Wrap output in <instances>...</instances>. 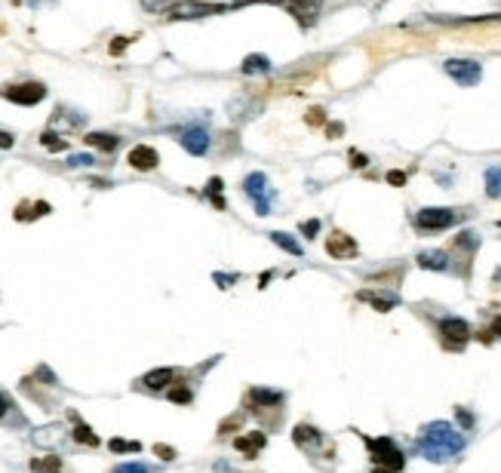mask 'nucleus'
<instances>
[{
    "label": "nucleus",
    "mask_w": 501,
    "mask_h": 473,
    "mask_svg": "<svg viewBox=\"0 0 501 473\" xmlns=\"http://www.w3.org/2000/svg\"><path fill=\"white\" fill-rule=\"evenodd\" d=\"M440 338H443V347L461 350L470 341V326L461 317H446L440 320Z\"/></svg>",
    "instance_id": "nucleus-7"
},
{
    "label": "nucleus",
    "mask_w": 501,
    "mask_h": 473,
    "mask_svg": "<svg viewBox=\"0 0 501 473\" xmlns=\"http://www.w3.org/2000/svg\"><path fill=\"white\" fill-rule=\"evenodd\" d=\"M65 436H68V430H65V424H44V427H37L31 433V442L34 446H40V449H59L62 442H65Z\"/></svg>",
    "instance_id": "nucleus-13"
},
{
    "label": "nucleus",
    "mask_w": 501,
    "mask_h": 473,
    "mask_svg": "<svg viewBox=\"0 0 501 473\" xmlns=\"http://www.w3.org/2000/svg\"><path fill=\"white\" fill-rule=\"evenodd\" d=\"M12 409V399H10V393H3L0 390V418H6V412Z\"/></svg>",
    "instance_id": "nucleus-43"
},
{
    "label": "nucleus",
    "mask_w": 501,
    "mask_h": 473,
    "mask_svg": "<svg viewBox=\"0 0 501 473\" xmlns=\"http://www.w3.org/2000/svg\"><path fill=\"white\" fill-rule=\"evenodd\" d=\"M92 163H96V157H92V154H74V157H68V166H74V169L92 166Z\"/></svg>",
    "instance_id": "nucleus-33"
},
{
    "label": "nucleus",
    "mask_w": 501,
    "mask_h": 473,
    "mask_svg": "<svg viewBox=\"0 0 501 473\" xmlns=\"http://www.w3.org/2000/svg\"><path fill=\"white\" fill-rule=\"evenodd\" d=\"M443 68H446V74L452 77L458 86H477L483 80V68H479L474 59H449Z\"/></svg>",
    "instance_id": "nucleus-8"
},
{
    "label": "nucleus",
    "mask_w": 501,
    "mask_h": 473,
    "mask_svg": "<svg viewBox=\"0 0 501 473\" xmlns=\"http://www.w3.org/2000/svg\"><path fill=\"white\" fill-rule=\"evenodd\" d=\"M212 280L219 283V289H231V286L240 280V274H212Z\"/></svg>",
    "instance_id": "nucleus-34"
},
{
    "label": "nucleus",
    "mask_w": 501,
    "mask_h": 473,
    "mask_svg": "<svg viewBox=\"0 0 501 473\" xmlns=\"http://www.w3.org/2000/svg\"><path fill=\"white\" fill-rule=\"evenodd\" d=\"M243 194L255 203V212L259 215H271V197H274V191L268 188V175H264V172H249V175L243 178Z\"/></svg>",
    "instance_id": "nucleus-4"
},
{
    "label": "nucleus",
    "mask_w": 501,
    "mask_h": 473,
    "mask_svg": "<svg viewBox=\"0 0 501 473\" xmlns=\"http://www.w3.org/2000/svg\"><path fill=\"white\" fill-rule=\"evenodd\" d=\"M286 399L283 390H268V387H253V390L246 393V406L253 409V412H264V409H280Z\"/></svg>",
    "instance_id": "nucleus-10"
},
{
    "label": "nucleus",
    "mask_w": 501,
    "mask_h": 473,
    "mask_svg": "<svg viewBox=\"0 0 501 473\" xmlns=\"http://www.w3.org/2000/svg\"><path fill=\"white\" fill-rule=\"evenodd\" d=\"M114 473H148V467L145 464H139V461H130V464H117Z\"/></svg>",
    "instance_id": "nucleus-36"
},
{
    "label": "nucleus",
    "mask_w": 501,
    "mask_h": 473,
    "mask_svg": "<svg viewBox=\"0 0 501 473\" xmlns=\"http://www.w3.org/2000/svg\"><path fill=\"white\" fill-rule=\"evenodd\" d=\"M341 132H345V123H329V126H326V135H329V139H339Z\"/></svg>",
    "instance_id": "nucleus-45"
},
{
    "label": "nucleus",
    "mask_w": 501,
    "mask_h": 473,
    "mask_svg": "<svg viewBox=\"0 0 501 473\" xmlns=\"http://www.w3.org/2000/svg\"><path fill=\"white\" fill-rule=\"evenodd\" d=\"M74 421H77V424H74V433H71V436H74V442H80V446H99V436L92 433V427L83 424L77 415H74Z\"/></svg>",
    "instance_id": "nucleus-26"
},
{
    "label": "nucleus",
    "mask_w": 501,
    "mask_h": 473,
    "mask_svg": "<svg viewBox=\"0 0 501 473\" xmlns=\"http://www.w3.org/2000/svg\"><path fill=\"white\" fill-rule=\"evenodd\" d=\"M154 455L160 458V461H176V449L173 446H163V442H157V446H154Z\"/></svg>",
    "instance_id": "nucleus-35"
},
{
    "label": "nucleus",
    "mask_w": 501,
    "mask_h": 473,
    "mask_svg": "<svg viewBox=\"0 0 501 473\" xmlns=\"http://www.w3.org/2000/svg\"><path fill=\"white\" fill-rule=\"evenodd\" d=\"M286 10H289V16H296V22L302 28H311L314 22L320 16V6H323V0H286Z\"/></svg>",
    "instance_id": "nucleus-11"
},
{
    "label": "nucleus",
    "mask_w": 501,
    "mask_h": 473,
    "mask_svg": "<svg viewBox=\"0 0 501 473\" xmlns=\"http://www.w3.org/2000/svg\"><path fill=\"white\" fill-rule=\"evenodd\" d=\"M415 227L418 231H446L458 221V212L455 209H443V206H427V209H418L415 212Z\"/></svg>",
    "instance_id": "nucleus-5"
},
{
    "label": "nucleus",
    "mask_w": 501,
    "mask_h": 473,
    "mask_svg": "<svg viewBox=\"0 0 501 473\" xmlns=\"http://www.w3.org/2000/svg\"><path fill=\"white\" fill-rule=\"evenodd\" d=\"M240 421H243V415H231L228 421H221V427H219V433L221 436H228V430H234V427H240Z\"/></svg>",
    "instance_id": "nucleus-39"
},
{
    "label": "nucleus",
    "mask_w": 501,
    "mask_h": 473,
    "mask_svg": "<svg viewBox=\"0 0 501 473\" xmlns=\"http://www.w3.org/2000/svg\"><path fill=\"white\" fill-rule=\"evenodd\" d=\"M206 197L216 203V209H225V197H221V178L212 175L210 182H206Z\"/></svg>",
    "instance_id": "nucleus-28"
},
{
    "label": "nucleus",
    "mask_w": 501,
    "mask_h": 473,
    "mask_svg": "<svg viewBox=\"0 0 501 473\" xmlns=\"http://www.w3.org/2000/svg\"><path fill=\"white\" fill-rule=\"evenodd\" d=\"M178 0H142V6H145L148 12H163V10H173Z\"/></svg>",
    "instance_id": "nucleus-32"
},
{
    "label": "nucleus",
    "mask_w": 501,
    "mask_h": 473,
    "mask_svg": "<svg viewBox=\"0 0 501 473\" xmlns=\"http://www.w3.org/2000/svg\"><path fill=\"white\" fill-rule=\"evenodd\" d=\"M240 71H243L246 77H253V74H268V71H271V59H268V55H262V53H253V55H246V59H243Z\"/></svg>",
    "instance_id": "nucleus-23"
},
{
    "label": "nucleus",
    "mask_w": 501,
    "mask_h": 473,
    "mask_svg": "<svg viewBox=\"0 0 501 473\" xmlns=\"http://www.w3.org/2000/svg\"><path fill=\"white\" fill-rule=\"evenodd\" d=\"M16 3H22V0H16Z\"/></svg>",
    "instance_id": "nucleus-50"
},
{
    "label": "nucleus",
    "mask_w": 501,
    "mask_h": 473,
    "mask_svg": "<svg viewBox=\"0 0 501 473\" xmlns=\"http://www.w3.org/2000/svg\"><path fill=\"white\" fill-rule=\"evenodd\" d=\"M53 212V206L46 203V200H37V203H19V209H16V218L19 221H31V218H44V215Z\"/></svg>",
    "instance_id": "nucleus-22"
},
{
    "label": "nucleus",
    "mask_w": 501,
    "mask_h": 473,
    "mask_svg": "<svg viewBox=\"0 0 501 473\" xmlns=\"http://www.w3.org/2000/svg\"><path fill=\"white\" fill-rule=\"evenodd\" d=\"M108 449L117 452V455H126V452H142V442H135V440H111Z\"/></svg>",
    "instance_id": "nucleus-31"
},
{
    "label": "nucleus",
    "mask_w": 501,
    "mask_h": 473,
    "mask_svg": "<svg viewBox=\"0 0 501 473\" xmlns=\"http://www.w3.org/2000/svg\"><path fill=\"white\" fill-rule=\"evenodd\" d=\"M83 123H87V114L71 111V108H56L53 120H49V126H53V129H77Z\"/></svg>",
    "instance_id": "nucleus-17"
},
{
    "label": "nucleus",
    "mask_w": 501,
    "mask_h": 473,
    "mask_svg": "<svg viewBox=\"0 0 501 473\" xmlns=\"http://www.w3.org/2000/svg\"><path fill=\"white\" fill-rule=\"evenodd\" d=\"M366 163H369L366 154H360V150H350V166H354V169H363Z\"/></svg>",
    "instance_id": "nucleus-41"
},
{
    "label": "nucleus",
    "mask_w": 501,
    "mask_h": 473,
    "mask_svg": "<svg viewBox=\"0 0 501 473\" xmlns=\"http://www.w3.org/2000/svg\"><path fill=\"white\" fill-rule=\"evenodd\" d=\"M173 378H176V369H151L139 384L145 387V390H151V393H160V390H167V387L173 384Z\"/></svg>",
    "instance_id": "nucleus-18"
},
{
    "label": "nucleus",
    "mask_w": 501,
    "mask_h": 473,
    "mask_svg": "<svg viewBox=\"0 0 501 473\" xmlns=\"http://www.w3.org/2000/svg\"><path fill=\"white\" fill-rule=\"evenodd\" d=\"M271 277H274V270H268V274H262V277H259V289H264V286L271 283Z\"/></svg>",
    "instance_id": "nucleus-49"
},
{
    "label": "nucleus",
    "mask_w": 501,
    "mask_h": 473,
    "mask_svg": "<svg viewBox=\"0 0 501 473\" xmlns=\"http://www.w3.org/2000/svg\"><path fill=\"white\" fill-rule=\"evenodd\" d=\"M461 449H464L461 430H455L449 421H434L418 433V452L434 464L452 461Z\"/></svg>",
    "instance_id": "nucleus-1"
},
{
    "label": "nucleus",
    "mask_w": 501,
    "mask_h": 473,
    "mask_svg": "<svg viewBox=\"0 0 501 473\" xmlns=\"http://www.w3.org/2000/svg\"><path fill=\"white\" fill-rule=\"evenodd\" d=\"M326 252L332 258H357L360 255V246H357V240L345 231H332L326 240Z\"/></svg>",
    "instance_id": "nucleus-12"
},
{
    "label": "nucleus",
    "mask_w": 501,
    "mask_h": 473,
    "mask_svg": "<svg viewBox=\"0 0 501 473\" xmlns=\"http://www.w3.org/2000/svg\"><path fill=\"white\" fill-rule=\"evenodd\" d=\"M268 237H271V240H274L280 249H286V252H289V255H302V252H305V249H302V243H298L296 237L283 234V231H271Z\"/></svg>",
    "instance_id": "nucleus-24"
},
{
    "label": "nucleus",
    "mask_w": 501,
    "mask_h": 473,
    "mask_svg": "<svg viewBox=\"0 0 501 473\" xmlns=\"http://www.w3.org/2000/svg\"><path fill=\"white\" fill-rule=\"evenodd\" d=\"M388 184H393V188H403V184H406V172L403 169H391L388 172Z\"/></svg>",
    "instance_id": "nucleus-38"
},
{
    "label": "nucleus",
    "mask_w": 501,
    "mask_h": 473,
    "mask_svg": "<svg viewBox=\"0 0 501 473\" xmlns=\"http://www.w3.org/2000/svg\"><path fill=\"white\" fill-rule=\"evenodd\" d=\"M31 473H62V458L46 455V458H34Z\"/></svg>",
    "instance_id": "nucleus-25"
},
{
    "label": "nucleus",
    "mask_w": 501,
    "mask_h": 473,
    "mask_svg": "<svg viewBox=\"0 0 501 473\" xmlns=\"http://www.w3.org/2000/svg\"><path fill=\"white\" fill-rule=\"evenodd\" d=\"M0 98H6V102H16V105H40L46 98V86L37 83V80H28V83H6L0 86Z\"/></svg>",
    "instance_id": "nucleus-3"
},
{
    "label": "nucleus",
    "mask_w": 501,
    "mask_h": 473,
    "mask_svg": "<svg viewBox=\"0 0 501 473\" xmlns=\"http://www.w3.org/2000/svg\"><path fill=\"white\" fill-rule=\"evenodd\" d=\"M12 145H16V139H12V132H0V148L6 150V148H12Z\"/></svg>",
    "instance_id": "nucleus-47"
},
{
    "label": "nucleus",
    "mask_w": 501,
    "mask_h": 473,
    "mask_svg": "<svg viewBox=\"0 0 501 473\" xmlns=\"http://www.w3.org/2000/svg\"><path fill=\"white\" fill-rule=\"evenodd\" d=\"M126 163H130L133 169H139V172H151L157 163H160V154H157L151 145H135L130 150V157H126Z\"/></svg>",
    "instance_id": "nucleus-16"
},
{
    "label": "nucleus",
    "mask_w": 501,
    "mask_h": 473,
    "mask_svg": "<svg viewBox=\"0 0 501 473\" xmlns=\"http://www.w3.org/2000/svg\"><path fill=\"white\" fill-rule=\"evenodd\" d=\"M40 145H44L46 150H65V148H68V139H62V135H56L53 129H46V132L40 135Z\"/></svg>",
    "instance_id": "nucleus-29"
},
{
    "label": "nucleus",
    "mask_w": 501,
    "mask_h": 473,
    "mask_svg": "<svg viewBox=\"0 0 501 473\" xmlns=\"http://www.w3.org/2000/svg\"><path fill=\"white\" fill-rule=\"evenodd\" d=\"M246 3H286V0H234V10H237V6H246Z\"/></svg>",
    "instance_id": "nucleus-46"
},
{
    "label": "nucleus",
    "mask_w": 501,
    "mask_h": 473,
    "mask_svg": "<svg viewBox=\"0 0 501 473\" xmlns=\"http://www.w3.org/2000/svg\"><path fill=\"white\" fill-rule=\"evenodd\" d=\"M225 3H210V0H182L169 10V19L173 22H188V19H203V16H216V12H225Z\"/></svg>",
    "instance_id": "nucleus-6"
},
{
    "label": "nucleus",
    "mask_w": 501,
    "mask_h": 473,
    "mask_svg": "<svg viewBox=\"0 0 501 473\" xmlns=\"http://www.w3.org/2000/svg\"><path fill=\"white\" fill-rule=\"evenodd\" d=\"M292 442H296V446L302 449L305 455L317 458L320 449L326 446V436L320 433V430L314 427V424H296V427H292Z\"/></svg>",
    "instance_id": "nucleus-9"
},
{
    "label": "nucleus",
    "mask_w": 501,
    "mask_h": 473,
    "mask_svg": "<svg viewBox=\"0 0 501 473\" xmlns=\"http://www.w3.org/2000/svg\"><path fill=\"white\" fill-rule=\"evenodd\" d=\"M130 43H133L130 37H114V43H111V46H108V49H111V55H120V53H124L126 46H130Z\"/></svg>",
    "instance_id": "nucleus-40"
},
{
    "label": "nucleus",
    "mask_w": 501,
    "mask_h": 473,
    "mask_svg": "<svg viewBox=\"0 0 501 473\" xmlns=\"http://www.w3.org/2000/svg\"><path fill=\"white\" fill-rule=\"evenodd\" d=\"M178 141H182V148L194 157H203L206 150H210V132H206L203 126H188Z\"/></svg>",
    "instance_id": "nucleus-14"
},
{
    "label": "nucleus",
    "mask_w": 501,
    "mask_h": 473,
    "mask_svg": "<svg viewBox=\"0 0 501 473\" xmlns=\"http://www.w3.org/2000/svg\"><path fill=\"white\" fill-rule=\"evenodd\" d=\"M264 446H268V433H264V430H249V433H243V436L234 440V449L243 452L249 461H253V458H259V452Z\"/></svg>",
    "instance_id": "nucleus-15"
},
{
    "label": "nucleus",
    "mask_w": 501,
    "mask_h": 473,
    "mask_svg": "<svg viewBox=\"0 0 501 473\" xmlns=\"http://www.w3.org/2000/svg\"><path fill=\"white\" fill-rule=\"evenodd\" d=\"M167 397L173 399V403H178V406H188L191 399H194V393H191V387H185V384H182V387H169Z\"/></svg>",
    "instance_id": "nucleus-30"
},
{
    "label": "nucleus",
    "mask_w": 501,
    "mask_h": 473,
    "mask_svg": "<svg viewBox=\"0 0 501 473\" xmlns=\"http://www.w3.org/2000/svg\"><path fill=\"white\" fill-rule=\"evenodd\" d=\"M489 332H492V335H498V338H501V313H498V317H495V320H492V326H489Z\"/></svg>",
    "instance_id": "nucleus-48"
},
{
    "label": "nucleus",
    "mask_w": 501,
    "mask_h": 473,
    "mask_svg": "<svg viewBox=\"0 0 501 473\" xmlns=\"http://www.w3.org/2000/svg\"><path fill=\"white\" fill-rule=\"evenodd\" d=\"M83 141H87L90 148L105 150V154H114V150L120 148V139H117V135H111V132H87V135H83Z\"/></svg>",
    "instance_id": "nucleus-21"
},
{
    "label": "nucleus",
    "mask_w": 501,
    "mask_h": 473,
    "mask_svg": "<svg viewBox=\"0 0 501 473\" xmlns=\"http://www.w3.org/2000/svg\"><path fill=\"white\" fill-rule=\"evenodd\" d=\"M305 120H307V123H311V126H320V123H323V120H326V111H323V108H311Z\"/></svg>",
    "instance_id": "nucleus-37"
},
{
    "label": "nucleus",
    "mask_w": 501,
    "mask_h": 473,
    "mask_svg": "<svg viewBox=\"0 0 501 473\" xmlns=\"http://www.w3.org/2000/svg\"><path fill=\"white\" fill-rule=\"evenodd\" d=\"M418 268L425 270H449V255L443 249H427V252H418Z\"/></svg>",
    "instance_id": "nucleus-19"
},
{
    "label": "nucleus",
    "mask_w": 501,
    "mask_h": 473,
    "mask_svg": "<svg viewBox=\"0 0 501 473\" xmlns=\"http://www.w3.org/2000/svg\"><path fill=\"white\" fill-rule=\"evenodd\" d=\"M363 442H366L369 458H372V473H400L406 467L403 449H400L391 436H378V440L363 436Z\"/></svg>",
    "instance_id": "nucleus-2"
},
{
    "label": "nucleus",
    "mask_w": 501,
    "mask_h": 473,
    "mask_svg": "<svg viewBox=\"0 0 501 473\" xmlns=\"http://www.w3.org/2000/svg\"><path fill=\"white\" fill-rule=\"evenodd\" d=\"M455 415H458V421H461V427H470V424H474V415H470L468 409H458Z\"/></svg>",
    "instance_id": "nucleus-44"
},
{
    "label": "nucleus",
    "mask_w": 501,
    "mask_h": 473,
    "mask_svg": "<svg viewBox=\"0 0 501 473\" xmlns=\"http://www.w3.org/2000/svg\"><path fill=\"white\" fill-rule=\"evenodd\" d=\"M486 194L489 197H501V166L486 169Z\"/></svg>",
    "instance_id": "nucleus-27"
},
{
    "label": "nucleus",
    "mask_w": 501,
    "mask_h": 473,
    "mask_svg": "<svg viewBox=\"0 0 501 473\" xmlns=\"http://www.w3.org/2000/svg\"><path fill=\"white\" fill-rule=\"evenodd\" d=\"M298 231H302L305 237H314V234L320 231V221H317V218H311V221H302V227H298Z\"/></svg>",
    "instance_id": "nucleus-42"
},
{
    "label": "nucleus",
    "mask_w": 501,
    "mask_h": 473,
    "mask_svg": "<svg viewBox=\"0 0 501 473\" xmlns=\"http://www.w3.org/2000/svg\"><path fill=\"white\" fill-rule=\"evenodd\" d=\"M357 298L360 301H369L375 311H382V313H388L391 307H397V292H388V295H378V292H372V289H363V292H357Z\"/></svg>",
    "instance_id": "nucleus-20"
}]
</instances>
